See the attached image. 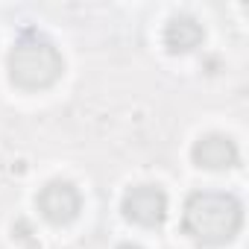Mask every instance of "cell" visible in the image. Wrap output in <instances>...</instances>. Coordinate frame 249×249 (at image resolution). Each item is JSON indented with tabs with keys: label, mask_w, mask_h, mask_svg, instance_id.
Returning <instances> with one entry per match:
<instances>
[{
	"label": "cell",
	"mask_w": 249,
	"mask_h": 249,
	"mask_svg": "<svg viewBox=\"0 0 249 249\" xmlns=\"http://www.w3.org/2000/svg\"><path fill=\"white\" fill-rule=\"evenodd\" d=\"M243 226V205L226 191H194L185 199L182 229L191 240L205 246H223L237 237Z\"/></svg>",
	"instance_id": "6da1fadb"
},
{
	"label": "cell",
	"mask_w": 249,
	"mask_h": 249,
	"mask_svg": "<svg viewBox=\"0 0 249 249\" xmlns=\"http://www.w3.org/2000/svg\"><path fill=\"white\" fill-rule=\"evenodd\" d=\"M62 71H65L62 53L53 47V41L36 33H24L9 50V79L24 91L50 88L53 82H59Z\"/></svg>",
	"instance_id": "7a4b0ae2"
},
{
	"label": "cell",
	"mask_w": 249,
	"mask_h": 249,
	"mask_svg": "<svg viewBox=\"0 0 249 249\" xmlns=\"http://www.w3.org/2000/svg\"><path fill=\"white\" fill-rule=\"evenodd\" d=\"M123 217L138 223V226H161L167 217V194L159 185H135L123 194V205H120Z\"/></svg>",
	"instance_id": "3957f363"
},
{
	"label": "cell",
	"mask_w": 249,
	"mask_h": 249,
	"mask_svg": "<svg viewBox=\"0 0 249 249\" xmlns=\"http://www.w3.org/2000/svg\"><path fill=\"white\" fill-rule=\"evenodd\" d=\"M36 205H38V211H41V217H44L47 223L65 226V223H71V220L79 217L82 196H79V191H76L71 182L56 179V182H47V185L38 191Z\"/></svg>",
	"instance_id": "277c9868"
},
{
	"label": "cell",
	"mask_w": 249,
	"mask_h": 249,
	"mask_svg": "<svg viewBox=\"0 0 249 249\" xmlns=\"http://www.w3.org/2000/svg\"><path fill=\"white\" fill-rule=\"evenodd\" d=\"M191 159H194L196 167H205V170H229V167H237L240 150H237V144L229 135L208 132V135H202L194 144Z\"/></svg>",
	"instance_id": "5b68a950"
},
{
	"label": "cell",
	"mask_w": 249,
	"mask_h": 249,
	"mask_svg": "<svg viewBox=\"0 0 249 249\" xmlns=\"http://www.w3.org/2000/svg\"><path fill=\"white\" fill-rule=\"evenodd\" d=\"M205 38V30L191 15H173L164 27V47L170 53H191Z\"/></svg>",
	"instance_id": "8992f818"
},
{
	"label": "cell",
	"mask_w": 249,
	"mask_h": 249,
	"mask_svg": "<svg viewBox=\"0 0 249 249\" xmlns=\"http://www.w3.org/2000/svg\"><path fill=\"white\" fill-rule=\"evenodd\" d=\"M117 249H144V246H138V243H132V240H126V243H117Z\"/></svg>",
	"instance_id": "52a82bcc"
}]
</instances>
